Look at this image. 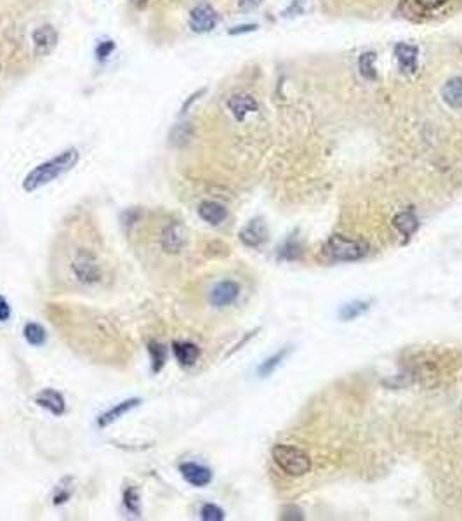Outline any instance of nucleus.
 <instances>
[{
    "label": "nucleus",
    "mask_w": 462,
    "mask_h": 521,
    "mask_svg": "<svg viewBox=\"0 0 462 521\" xmlns=\"http://www.w3.org/2000/svg\"><path fill=\"white\" fill-rule=\"evenodd\" d=\"M137 501H139V497H137L136 490H134V489H127V490H125V494H124V504H125V508H127L130 513H137Z\"/></svg>",
    "instance_id": "nucleus-26"
},
{
    "label": "nucleus",
    "mask_w": 462,
    "mask_h": 521,
    "mask_svg": "<svg viewBox=\"0 0 462 521\" xmlns=\"http://www.w3.org/2000/svg\"><path fill=\"white\" fill-rule=\"evenodd\" d=\"M228 108L238 122H244L249 113H254L259 110V104H257L254 96L249 94V92H235L230 96Z\"/></svg>",
    "instance_id": "nucleus-7"
},
{
    "label": "nucleus",
    "mask_w": 462,
    "mask_h": 521,
    "mask_svg": "<svg viewBox=\"0 0 462 521\" xmlns=\"http://www.w3.org/2000/svg\"><path fill=\"white\" fill-rule=\"evenodd\" d=\"M78 160H80V153H78L77 148H68V150L52 156V158L46 160V162H42L26 174L23 180V189L26 193H33L37 189L44 188L49 182L59 180L63 174L72 170L78 163Z\"/></svg>",
    "instance_id": "nucleus-1"
},
{
    "label": "nucleus",
    "mask_w": 462,
    "mask_h": 521,
    "mask_svg": "<svg viewBox=\"0 0 462 521\" xmlns=\"http://www.w3.org/2000/svg\"><path fill=\"white\" fill-rule=\"evenodd\" d=\"M322 251L329 259L349 263V260H358L367 256V244L356 238L344 237V234H334L327 240Z\"/></svg>",
    "instance_id": "nucleus-3"
},
{
    "label": "nucleus",
    "mask_w": 462,
    "mask_h": 521,
    "mask_svg": "<svg viewBox=\"0 0 462 521\" xmlns=\"http://www.w3.org/2000/svg\"><path fill=\"white\" fill-rule=\"evenodd\" d=\"M375 61H377V54L374 51L363 52L358 59V70L360 75L365 78V80H377V68H375Z\"/></svg>",
    "instance_id": "nucleus-19"
},
{
    "label": "nucleus",
    "mask_w": 462,
    "mask_h": 521,
    "mask_svg": "<svg viewBox=\"0 0 462 521\" xmlns=\"http://www.w3.org/2000/svg\"><path fill=\"white\" fill-rule=\"evenodd\" d=\"M113 51H115L113 40H103V42H99L98 46H96V56H98L99 61H106V59L113 54Z\"/></svg>",
    "instance_id": "nucleus-24"
},
{
    "label": "nucleus",
    "mask_w": 462,
    "mask_h": 521,
    "mask_svg": "<svg viewBox=\"0 0 462 521\" xmlns=\"http://www.w3.org/2000/svg\"><path fill=\"white\" fill-rule=\"evenodd\" d=\"M199 215L204 221L208 222V225L218 226L221 222H225V219L228 218V211H226L225 206L214 202V200H206V202L200 203Z\"/></svg>",
    "instance_id": "nucleus-13"
},
{
    "label": "nucleus",
    "mask_w": 462,
    "mask_h": 521,
    "mask_svg": "<svg viewBox=\"0 0 462 521\" xmlns=\"http://www.w3.org/2000/svg\"><path fill=\"white\" fill-rule=\"evenodd\" d=\"M150 355H151V368L155 374L162 370L163 363H166V348L160 342H151L150 344Z\"/></svg>",
    "instance_id": "nucleus-21"
},
{
    "label": "nucleus",
    "mask_w": 462,
    "mask_h": 521,
    "mask_svg": "<svg viewBox=\"0 0 462 521\" xmlns=\"http://www.w3.org/2000/svg\"><path fill=\"white\" fill-rule=\"evenodd\" d=\"M259 28L257 25H242V26H235V28L230 30V35H240V33H247V32H256Z\"/></svg>",
    "instance_id": "nucleus-29"
},
{
    "label": "nucleus",
    "mask_w": 462,
    "mask_h": 521,
    "mask_svg": "<svg viewBox=\"0 0 462 521\" xmlns=\"http://www.w3.org/2000/svg\"><path fill=\"white\" fill-rule=\"evenodd\" d=\"M219 23V14L211 4L202 2L195 6L189 13V28L195 33H208L216 28Z\"/></svg>",
    "instance_id": "nucleus-4"
},
{
    "label": "nucleus",
    "mask_w": 462,
    "mask_h": 521,
    "mask_svg": "<svg viewBox=\"0 0 462 521\" xmlns=\"http://www.w3.org/2000/svg\"><path fill=\"white\" fill-rule=\"evenodd\" d=\"M173 349L177 362L185 365V367H192L200 356V349L193 342H174Z\"/></svg>",
    "instance_id": "nucleus-16"
},
{
    "label": "nucleus",
    "mask_w": 462,
    "mask_h": 521,
    "mask_svg": "<svg viewBox=\"0 0 462 521\" xmlns=\"http://www.w3.org/2000/svg\"><path fill=\"white\" fill-rule=\"evenodd\" d=\"M365 310H367V304H363V303L349 304V306H346L344 310L341 311V316L344 320H351V318H355V316H358L360 313L365 311Z\"/></svg>",
    "instance_id": "nucleus-25"
},
{
    "label": "nucleus",
    "mask_w": 462,
    "mask_h": 521,
    "mask_svg": "<svg viewBox=\"0 0 462 521\" xmlns=\"http://www.w3.org/2000/svg\"><path fill=\"white\" fill-rule=\"evenodd\" d=\"M25 339L32 346H40L46 342V330L39 323H26L25 325Z\"/></svg>",
    "instance_id": "nucleus-20"
},
{
    "label": "nucleus",
    "mask_w": 462,
    "mask_h": 521,
    "mask_svg": "<svg viewBox=\"0 0 462 521\" xmlns=\"http://www.w3.org/2000/svg\"><path fill=\"white\" fill-rule=\"evenodd\" d=\"M416 2L419 4V6L423 7V9L435 11V9H439V7L445 6V4L449 2V0H416Z\"/></svg>",
    "instance_id": "nucleus-27"
},
{
    "label": "nucleus",
    "mask_w": 462,
    "mask_h": 521,
    "mask_svg": "<svg viewBox=\"0 0 462 521\" xmlns=\"http://www.w3.org/2000/svg\"><path fill=\"white\" fill-rule=\"evenodd\" d=\"M35 401L37 405H40V407L46 408V410H49L54 415H63L66 412L65 398H63L61 393H58L54 389L40 391L35 396Z\"/></svg>",
    "instance_id": "nucleus-11"
},
{
    "label": "nucleus",
    "mask_w": 462,
    "mask_h": 521,
    "mask_svg": "<svg viewBox=\"0 0 462 521\" xmlns=\"http://www.w3.org/2000/svg\"><path fill=\"white\" fill-rule=\"evenodd\" d=\"M394 58L404 75H416L419 70V47L413 44L398 42L394 46Z\"/></svg>",
    "instance_id": "nucleus-6"
},
{
    "label": "nucleus",
    "mask_w": 462,
    "mask_h": 521,
    "mask_svg": "<svg viewBox=\"0 0 462 521\" xmlns=\"http://www.w3.org/2000/svg\"><path fill=\"white\" fill-rule=\"evenodd\" d=\"M443 103L452 110H462V77H452L443 84L442 91Z\"/></svg>",
    "instance_id": "nucleus-12"
},
{
    "label": "nucleus",
    "mask_w": 462,
    "mask_h": 521,
    "mask_svg": "<svg viewBox=\"0 0 462 521\" xmlns=\"http://www.w3.org/2000/svg\"><path fill=\"white\" fill-rule=\"evenodd\" d=\"M11 318V306L6 297L0 296V322H7Z\"/></svg>",
    "instance_id": "nucleus-28"
},
{
    "label": "nucleus",
    "mask_w": 462,
    "mask_h": 521,
    "mask_svg": "<svg viewBox=\"0 0 462 521\" xmlns=\"http://www.w3.org/2000/svg\"><path fill=\"white\" fill-rule=\"evenodd\" d=\"M180 471L182 478L193 487H206L212 479L211 469L200 466L196 463H182L180 466Z\"/></svg>",
    "instance_id": "nucleus-10"
},
{
    "label": "nucleus",
    "mask_w": 462,
    "mask_h": 521,
    "mask_svg": "<svg viewBox=\"0 0 462 521\" xmlns=\"http://www.w3.org/2000/svg\"><path fill=\"white\" fill-rule=\"evenodd\" d=\"M204 92H206V89H200V91H199V92H195V94H193V96H189V99H188V101H186V103H185V106H182V113H186V110H188V108H189V104H192V103H195V101H196V99H199V98H200V96H202V94H204Z\"/></svg>",
    "instance_id": "nucleus-32"
},
{
    "label": "nucleus",
    "mask_w": 462,
    "mask_h": 521,
    "mask_svg": "<svg viewBox=\"0 0 462 521\" xmlns=\"http://www.w3.org/2000/svg\"><path fill=\"white\" fill-rule=\"evenodd\" d=\"M163 249L169 252H180L185 244V233H182L181 226L170 225L169 228L163 232Z\"/></svg>",
    "instance_id": "nucleus-18"
},
{
    "label": "nucleus",
    "mask_w": 462,
    "mask_h": 521,
    "mask_svg": "<svg viewBox=\"0 0 462 521\" xmlns=\"http://www.w3.org/2000/svg\"><path fill=\"white\" fill-rule=\"evenodd\" d=\"M261 2H263V0H238V6L244 11H252L256 9V7H259Z\"/></svg>",
    "instance_id": "nucleus-30"
},
{
    "label": "nucleus",
    "mask_w": 462,
    "mask_h": 521,
    "mask_svg": "<svg viewBox=\"0 0 462 521\" xmlns=\"http://www.w3.org/2000/svg\"><path fill=\"white\" fill-rule=\"evenodd\" d=\"M132 2H134V6L139 7V9H144V7L148 6V2H150V0H132Z\"/></svg>",
    "instance_id": "nucleus-33"
},
{
    "label": "nucleus",
    "mask_w": 462,
    "mask_h": 521,
    "mask_svg": "<svg viewBox=\"0 0 462 521\" xmlns=\"http://www.w3.org/2000/svg\"><path fill=\"white\" fill-rule=\"evenodd\" d=\"M287 353H289V348L283 349V351H278L277 355L271 356L270 360H266V362H264V363L261 365V367H259V374H261V375H268V374H271V372H273L275 368H277L278 365H280L282 360L285 358Z\"/></svg>",
    "instance_id": "nucleus-22"
},
{
    "label": "nucleus",
    "mask_w": 462,
    "mask_h": 521,
    "mask_svg": "<svg viewBox=\"0 0 462 521\" xmlns=\"http://www.w3.org/2000/svg\"><path fill=\"white\" fill-rule=\"evenodd\" d=\"M393 226L404 234L405 238H411L412 234L419 230V219H417V215L413 214L412 211H405L394 215Z\"/></svg>",
    "instance_id": "nucleus-15"
},
{
    "label": "nucleus",
    "mask_w": 462,
    "mask_h": 521,
    "mask_svg": "<svg viewBox=\"0 0 462 521\" xmlns=\"http://www.w3.org/2000/svg\"><path fill=\"white\" fill-rule=\"evenodd\" d=\"M303 4H304V0H292V4H290V7H289V9H287L285 11V14H289V13H292V11H296V13H303V7H301V6H303Z\"/></svg>",
    "instance_id": "nucleus-31"
},
{
    "label": "nucleus",
    "mask_w": 462,
    "mask_h": 521,
    "mask_svg": "<svg viewBox=\"0 0 462 521\" xmlns=\"http://www.w3.org/2000/svg\"><path fill=\"white\" fill-rule=\"evenodd\" d=\"M271 457H273L275 464L292 478H299V476L308 475L311 471L309 456L301 448H296V446L275 445L273 450H271Z\"/></svg>",
    "instance_id": "nucleus-2"
},
{
    "label": "nucleus",
    "mask_w": 462,
    "mask_h": 521,
    "mask_svg": "<svg viewBox=\"0 0 462 521\" xmlns=\"http://www.w3.org/2000/svg\"><path fill=\"white\" fill-rule=\"evenodd\" d=\"M139 403H141V400H137V398H130V400H125V401H122V403H118L117 407L110 408V410L104 412V414L98 419L99 427L110 426V424H113L115 420L124 417L127 412L132 410V408H136Z\"/></svg>",
    "instance_id": "nucleus-14"
},
{
    "label": "nucleus",
    "mask_w": 462,
    "mask_h": 521,
    "mask_svg": "<svg viewBox=\"0 0 462 521\" xmlns=\"http://www.w3.org/2000/svg\"><path fill=\"white\" fill-rule=\"evenodd\" d=\"M200 516H202V520H206V521L225 520V513H223V509L218 508V506H214V504L204 506L202 511H200Z\"/></svg>",
    "instance_id": "nucleus-23"
},
{
    "label": "nucleus",
    "mask_w": 462,
    "mask_h": 521,
    "mask_svg": "<svg viewBox=\"0 0 462 521\" xmlns=\"http://www.w3.org/2000/svg\"><path fill=\"white\" fill-rule=\"evenodd\" d=\"M240 296V285L235 284V282H221L212 289L211 292V303L216 308H225L233 304L237 301V297Z\"/></svg>",
    "instance_id": "nucleus-9"
},
{
    "label": "nucleus",
    "mask_w": 462,
    "mask_h": 521,
    "mask_svg": "<svg viewBox=\"0 0 462 521\" xmlns=\"http://www.w3.org/2000/svg\"><path fill=\"white\" fill-rule=\"evenodd\" d=\"M58 40H59V33L54 26L52 25L39 26V28L33 30V33H32L33 52H35V56H39V58L51 56L56 47H58Z\"/></svg>",
    "instance_id": "nucleus-5"
},
{
    "label": "nucleus",
    "mask_w": 462,
    "mask_h": 521,
    "mask_svg": "<svg viewBox=\"0 0 462 521\" xmlns=\"http://www.w3.org/2000/svg\"><path fill=\"white\" fill-rule=\"evenodd\" d=\"M238 237H240L242 244L247 245V247H259L268 240V228L263 219L257 218L252 219L249 225H245L238 233Z\"/></svg>",
    "instance_id": "nucleus-8"
},
{
    "label": "nucleus",
    "mask_w": 462,
    "mask_h": 521,
    "mask_svg": "<svg viewBox=\"0 0 462 521\" xmlns=\"http://www.w3.org/2000/svg\"><path fill=\"white\" fill-rule=\"evenodd\" d=\"M73 270H75L77 277L80 280H89V282H96L99 278V268L98 264L94 263L91 258H80L73 264Z\"/></svg>",
    "instance_id": "nucleus-17"
}]
</instances>
